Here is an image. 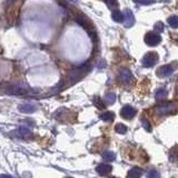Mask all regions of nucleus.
Wrapping results in <instances>:
<instances>
[{"label": "nucleus", "instance_id": "obj_1", "mask_svg": "<svg viewBox=\"0 0 178 178\" xmlns=\"http://www.w3.org/2000/svg\"><path fill=\"white\" fill-rule=\"evenodd\" d=\"M90 69H92V66H90V64L89 62H85L84 65H81V66H79V67H77V68L73 69L70 73H69V80L73 82H77L79 81L80 79H81L85 75H86L87 73H89L90 71Z\"/></svg>", "mask_w": 178, "mask_h": 178}, {"label": "nucleus", "instance_id": "obj_2", "mask_svg": "<svg viewBox=\"0 0 178 178\" xmlns=\"http://www.w3.org/2000/svg\"><path fill=\"white\" fill-rule=\"evenodd\" d=\"M178 110V105L175 102H165L163 105L156 107V114L158 116H167L176 113Z\"/></svg>", "mask_w": 178, "mask_h": 178}, {"label": "nucleus", "instance_id": "obj_3", "mask_svg": "<svg viewBox=\"0 0 178 178\" xmlns=\"http://www.w3.org/2000/svg\"><path fill=\"white\" fill-rule=\"evenodd\" d=\"M157 60H158V55L156 52H154V51L147 52L146 55L142 57V65L146 68H149V67H153L157 62Z\"/></svg>", "mask_w": 178, "mask_h": 178}, {"label": "nucleus", "instance_id": "obj_4", "mask_svg": "<svg viewBox=\"0 0 178 178\" xmlns=\"http://www.w3.org/2000/svg\"><path fill=\"white\" fill-rule=\"evenodd\" d=\"M161 41V37L157 32H147L145 36V42L148 46H157Z\"/></svg>", "mask_w": 178, "mask_h": 178}, {"label": "nucleus", "instance_id": "obj_5", "mask_svg": "<svg viewBox=\"0 0 178 178\" xmlns=\"http://www.w3.org/2000/svg\"><path fill=\"white\" fill-rule=\"evenodd\" d=\"M124 26L126 28H130L135 25V16L130 9H125L124 12Z\"/></svg>", "mask_w": 178, "mask_h": 178}, {"label": "nucleus", "instance_id": "obj_6", "mask_svg": "<svg viewBox=\"0 0 178 178\" xmlns=\"http://www.w3.org/2000/svg\"><path fill=\"white\" fill-rule=\"evenodd\" d=\"M118 79L123 82V84H129V82H132V80H134V76H132L130 70H128V69H121L120 73H119Z\"/></svg>", "mask_w": 178, "mask_h": 178}, {"label": "nucleus", "instance_id": "obj_7", "mask_svg": "<svg viewBox=\"0 0 178 178\" xmlns=\"http://www.w3.org/2000/svg\"><path fill=\"white\" fill-rule=\"evenodd\" d=\"M174 73V68L170 65H164L157 69V76L158 77H168Z\"/></svg>", "mask_w": 178, "mask_h": 178}, {"label": "nucleus", "instance_id": "obj_8", "mask_svg": "<svg viewBox=\"0 0 178 178\" xmlns=\"http://www.w3.org/2000/svg\"><path fill=\"white\" fill-rule=\"evenodd\" d=\"M120 114H121V117L125 119H132L135 115H136V109L132 107V106H124L121 111H120Z\"/></svg>", "mask_w": 178, "mask_h": 178}, {"label": "nucleus", "instance_id": "obj_9", "mask_svg": "<svg viewBox=\"0 0 178 178\" xmlns=\"http://www.w3.org/2000/svg\"><path fill=\"white\" fill-rule=\"evenodd\" d=\"M19 111H21L23 114H32V113H35L37 110V107L35 105H32V104H21V105H19L18 107Z\"/></svg>", "mask_w": 178, "mask_h": 178}, {"label": "nucleus", "instance_id": "obj_10", "mask_svg": "<svg viewBox=\"0 0 178 178\" xmlns=\"http://www.w3.org/2000/svg\"><path fill=\"white\" fill-rule=\"evenodd\" d=\"M111 170H113V167H111L110 165H107V164H100L96 167V171L99 174V175H101V176L108 175Z\"/></svg>", "mask_w": 178, "mask_h": 178}, {"label": "nucleus", "instance_id": "obj_11", "mask_svg": "<svg viewBox=\"0 0 178 178\" xmlns=\"http://www.w3.org/2000/svg\"><path fill=\"white\" fill-rule=\"evenodd\" d=\"M76 23H77L78 25H80L84 29H86L88 32L90 31V27H92L90 21H88L87 17H77V18H76Z\"/></svg>", "mask_w": 178, "mask_h": 178}, {"label": "nucleus", "instance_id": "obj_12", "mask_svg": "<svg viewBox=\"0 0 178 178\" xmlns=\"http://www.w3.org/2000/svg\"><path fill=\"white\" fill-rule=\"evenodd\" d=\"M111 17H113V20L116 21V23H121L124 20V14L118 9H114L113 14H111Z\"/></svg>", "mask_w": 178, "mask_h": 178}, {"label": "nucleus", "instance_id": "obj_13", "mask_svg": "<svg viewBox=\"0 0 178 178\" xmlns=\"http://www.w3.org/2000/svg\"><path fill=\"white\" fill-rule=\"evenodd\" d=\"M8 94H11V95H23V94H26V89H23V88H20V87H11L10 89H8Z\"/></svg>", "mask_w": 178, "mask_h": 178}, {"label": "nucleus", "instance_id": "obj_14", "mask_svg": "<svg viewBox=\"0 0 178 178\" xmlns=\"http://www.w3.org/2000/svg\"><path fill=\"white\" fill-rule=\"evenodd\" d=\"M142 175V169L137 168V167H135V168H132L129 171H128V177H132V178H136V177H140Z\"/></svg>", "mask_w": 178, "mask_h": 178}, {"label": "nucleus", "instance_id": "obj_15", "mask_svg": "<svg viewBox=\"0 0 178 178\" xmlns=\"http://www.w3.org/2000/svg\"><path fill=\"white\" fill-rule=\"evenodd\" d=\"M102 159L106 160V161H114L116 159V154H115L114 151H105L104 154H102Z\"/></svg>", "mask_w": 178, "mask_h": 178}, {"label": "nucleus", "instance_id": "obj_16", "mask_svg": "<svg viewBox=\"0 0 178 178\" xmlns=\"http://www.w3.org/2000/svg\"><path fill=\"white\" fill-rule=\"evenodd\" d=\"M166 97H167V90H166L165 88H160V89H158L155 94V98L157 100H163V99H165Z\"/></svg>", "mask_w": 178, "mask_h": 178}, {"label": "nucleus", "instance_id": "obj_17", "mask_svg": "<svg viewBox=\"0 0 178 178\" xmlns=\"http://www.w3.org/2000/svg\"><path fill=\"white\" fill-rule=\"evenodd\" d=\"M100 119H102L104 121H107V123H110L115 119V114L111 113V111H106L100 116Z\"/></svg>", "mask_w": 178, "mask_h": 178}, {"label": "nucleus", "instance_id": "obj_18", "mask_svg": "<svg viewBox=\"0 0 178 178\" xmlns=\"http://www.w3.org/2000/svg\"><path fill=\"white\" fill-rule=\"evenodd\" d=\"M18 134H20V137L23 138H29L32 135L31 130H29L26 127H20L18 129Z\"/></svg>", "mask_w": 178, "mask_h": 178}, {"label": "nucleus", "instance_id": "obj_19", "mask_svg": "<svg viewBox=\"0 0 178 178\" xmlns=\"http://www.w3.org/2000/svg\"><path fill=\"white\" fill-rule=\"evenodd\" d=\"M115 101H116V95H115L114 92H108V94H106L105 102L107 105H113Z\"/></svg>", "mask_w": 178, "mask_h": 178}, {"label": "nucleus", "instance_id": "obj_20", "mask_svg": "<svg viewBox=\"0 0 178 178\" xmlns=\"http://www.w3.org/2000/svg\"><path fill=\"white\" fill-rule=\"evenodd\" d=\"M92 102H94V105L95 107H97L98 109H104L105 108V104H104V101L101 100L100 97H94V99H92Z\"/></svg>", "mask_w": 178, "mask_h": 178}, {"label": "nucleus", "instance_id": "obj_21", "mask_svg": "<svg viewBox=\"0 0 178 178\" xmlns=\"http://www.w3.org/2000/svg\"><path fill=\"white\" fill-rule=\"evenodd\" d=\"M167 23L171 28H178V16H171L167 19Z\"/></svg>", "mask_w": 178, "mask_h": 178}, {"label": "nucleus", "instance_id": "obj_22", "mask_svg": "<svg viewBox=\"0 0 178 178\" xmlns=\"http://www.w3.org/2000/svg\"><path fill=\"white\" fill-rule=\"evenodd\" d=\"M115 130L117 134H120V135H125L127 132V127L124 125V124H117L116 127H115Z\"/></svg>", "mask_w": 178, "mask_h": 178}, {"label": "nucleus", "instance_id": "obj_23", "mask_svg": "<svg viewBox=\"0 0 178 178\" xmlns=\"http://www.w3.org/2000/svg\"><path fill=\"white\" fill-rule=\"evenodd\" d=\"M106 5L109 7L110 9H116L117 8V6H118V2H117V0H105Z\"/></svg>", "mask_w": 178, "mask_h": 178}, {"label": "nucleus", "instance_id": "obj_24", "mask_svg": "<svg viewBox=\"0 0 178 178\" xmlns=\"http://www.w3.org/2000/svg\"><path fill=\"white\" fill-rule=\"evenodd\" d=\"M142 127L145 128L147 132H151V125L146 118H142Z\"/></svg>", "mask_w": 178, "mask_h": 178}, {"label": "nucleus", "instance_id": "obj_25", "mask_svg": "<svg viewBox=\"0 0 178 178\" xmlns=\"http://www.w3.org/2000/svg\"><path fill=\"white\" fill-rule=\"evenodd\" d=\"M160 175L159 173L156 170V169H150L149 171H148V174H147V177L148 178H158Z\"/></svg>", "mask_w": 178, "mask_h": 178}, {"label": "nucleus", "instance_id": "obj_26", "mask_svg": "<svg viewBox=\"0 0 178 178\" xmlns=\"http://www.w3.org/2000/svg\"><path fill=\"white\" fill-rule=\"evenodd\" d=\"M154 29H155V31L157 32H163L164 31V23L158 21V23H155V26H154Z\"/></svg>", "mask_w": 178, "mask_h": 178}, {"label": "nucleus", "instance_id": "obj_27", "mask_svg": "<svg viewBox=\"0 0 178 178\" xmlns=\"http://www.w3.org/2000/svg\"><path fill=\"white\" fill-rule=\"evenodd\" d=\"M136 2L142 6H148L151 5V4H155L156 0H136Z\"/></svg>", "mask_w": 178, "mask_h": 178}]
</instances>
